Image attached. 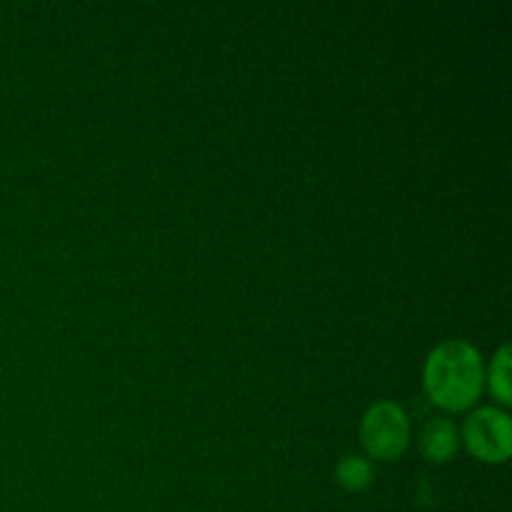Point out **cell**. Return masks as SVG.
<instances>
[{
  "mask_svg": "<svg viewBox=\"0 0 512 512\" xmlns=\"http://www.w3.org/2000/svg\"><path fill=\"white\" fill-rule=\"evenodd\" d=\"M485 368L478 350L465 340H445L430 350L423 385L430 403L458 413L468 410L483 393Z\"/></svg>",
  "mask_w": 512,
  "mask_h": 512,
  "instance_id": "cell-1",
  "label": "cell"
},
{
  "mask_svg": "<svg viewBox=\"0 0 512 512\" xmlns=\"http://www.w3.org/2000/svg\"><path fill=\"white\" fill-rule=\"evenodd\" d=\"M360 438L365 453L373 460H398L410 445V420L403 405L393 400L370 405L360 423Z\"/></svg>",
  "mask_w": 512,
  "mask_h": 512,
  "instance_id": "cell-2",
  "label": "cell"
},
{
  "mask_svg": "<svg viewBox=\"0 0 512 512\" xmlns=\"http://www.w3.org/2000/svg\"><path fill=\"white\" fill-rule=\"evenodd\" d=\"M510 418L505 410L485 405L468 415L463 440L470 453L483 463H505L510 455Z\"/></svg>",
  "mask_w": 512,
  "mask_h": 512,
  "instance_id": "cell-3",
  "label": "cell"
},
{
  "mask_svg": "<svg viewBox=\"0 0 512 512\" xmlns=\"http://www.w3.org/2000/svg\"><path fill=\"white\" fill-rule=\"evenodd\" d=\"M458 450V428L448 418H433L420 433V453L430 463H445Z\"/></svg>",
  "mask_w": 512,
  "mask_h": 512,
  "instance_id": "cell-4",
  "label": "cell"
},
{
  "mask_svg": "<svg viewBox=\"0 0 512 512\" xmlns=\"http://www.w3.org/2000/svg\"><path fill=\"white\" fill-rule=\"evenodd\" d=\"M335 478H338L340 488L350 490V493H358V490L368 488L370 480H373V468L365 458L360 455H345L340 458V463L335 465Z\"/></svg>",
  "mask_w": 512,
  "mask_h": 512,
  "instance_id": "cell-5",
  "label": "cell"
},
{
  "mask_svg": "<svg viewBox=\"0 0 512 512\" xmlns=\"http://www.w3.org/2000/svg\"><path fill=\"white\" fill-rule=\"evenodd\" d=\"M488 385L490 393L500 400V403H510V348L503 345V348L495 353L493 363H490L488 370Z\"/></svg>",
  "mask_w": 512,
  "mask_h": 512,
  "instance_id": "cell-6",
  "label": "cell"
}]
</instances>
